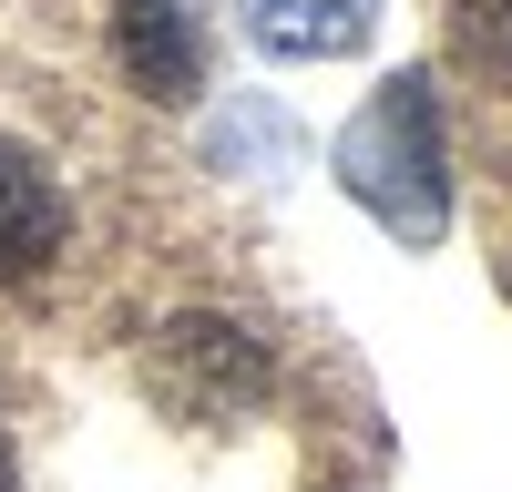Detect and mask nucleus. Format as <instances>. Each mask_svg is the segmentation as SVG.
Returning a JSON list of instances; mask_svg holds the SVG:
<instances>
[{
    "instance_id": "423d86ee",
    "label": "nucleus",
    "mask_w": 512,
    "mask_h": 492,
    "mask_svg": "<svg viewBox=\"0 0 512 492\" xmlns=\"http://www.w3.org/2000/svg\"><path fill=\"white\" fill-rule=\"evenodd\" d=\"M205 154H216V164H256V175H277V164H287V123L256 113V103H236L216 134H205Z\"/></svg>"
},
{
    "instance_id": "39448f33",
    "label": "nucleus",
    "mask_w": 512,
    "mask_h": 492,
    "mask_svg": "<svg viewBox=\"0 0 512 492\" xmlns=\"http://www.w3.org/2000/svg\"><path fill=\"white\" fill-rule=\"evenodd\" d=\"M246 31L277 62H349L379 31V0H246Z\"/></svg>"
},
{
    "instance_id": "f257e3e1",
    "label": "nucleus",
    "mask_w": 512,
    "mask_h": 492,
    "mask_svg": "<svg viewBox=\"0 0 512 492\" xmlns=\"http://www.w3.org/2000/svg\"><path fill=\"white\" fill-rule=\"evenodd\" d=\"M338 185L359 216H379L400 246H441L451 236V154H441V93L431 72H390L379 93L338 123Z\"/></svg>"
},
{
    "instance_id": "20e7f679",
    "label": "nucleus",
    "mask_w": 512,
    "mask_h": 492,
    "mask_svg": "<svg viewBox=\"0 0 512 492\" xmlns=\"http://www.w3.org/2000/svg\"><path fill=\"white\" fill-rule=\"evenodd\" d=\"M72 236V205H62V175L41 164L21 134H0V287H21L62 257Z\"/></svg>"
},
{
    "instance_id": "f03ea898",
    "label": "nucleus",
    "mask_w": 512,
    "mask_h": 492,
    "mask_svg": "<svg viewBox=\"0 0 512 492\" xmlns=\"http://www.w3.org/2000/svg\"><path fill=\"white\" fill-rule=\"evenodd\" d=\"M267 339L256 328H236V318H216V308H195V318H175L154 339V400L164 410H185L195 431H226V421H246L256 400H267Z\"/></svg>"
},
{
    "instance_id": "0eeeda50",
    "label": "nucleus",
    "mask_w": 512,
    "mask_h": 492,
    "mask_svg": "<svg viewBox=\"0 0 512 492\" xmlns=\"http://www.w3.org/2000/svg\"><path fill=\"white\" fill-rule=\"evenodd\" d=\"M0 492H11V441H0Z\"/></svg>"
},
{
    "instance_id": "7ed1b4c3",
    "label": "nucleus",
    "mask_w": 512,
    "mask_h": 492,
    "mask_svg": "<svg viewBox=\"0 0 512 492\" xmlns=\"http://www.w3.org/2000/svg\"><path fill=\"white\" fill-rule=\"evenodd\" d=\"M113 62L144 103H195L205 93V21L195 0H113Z\"/></svg>"
}]
</instances>
